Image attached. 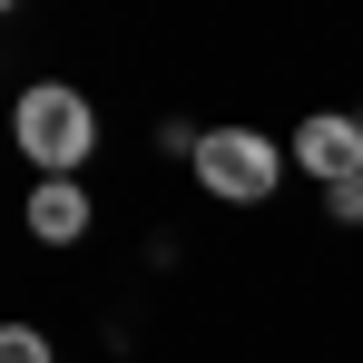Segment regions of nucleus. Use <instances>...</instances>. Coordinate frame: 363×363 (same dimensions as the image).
<instances>
[{"label":"nucleus","instance_id":"f257e3e1","mask_svg":"<svg viewBox=\"0 0 363 363\" xmlns=\"http://www.w3.org/2000/svg\"><path fill=\"white\" fill-rule=\"evenodd\" d=\"M10 138H20V157H30L40 177H79V167L99 157V108H89L69 79H30L20 108H10Z\"/></svg>","mask_w":363,"mask_h":363},{"label":"nucleus","instance_id":"f03ea898","mask_svg":"<svg viewBox=\"0 0 363 363\" xmlns=\"http://www.w3.org/2000/svg\"><path fill=\"white\" fill-rule=\"evenodd\" d=\"M186 167H196V186H206L216 206H265L295 157H285V138H265V128H206Z\"/></svg>","mask_w":363,"mask_h":363},{"label":"nucleus","instance_id":"7ed1b4c3","mask_svg":"<svg viewBox=\"0 0 363 363\" xmlns=\"http://www.w3.org/2000/svg\"><path fill=\"white\" fill-rule=\"evenodd\" d=\"M285 157H295L314 186H354L363 177V118L354 108H314V118L285 138Z\"/></svg>","mask_w":363,"mask_h":363},{"label":"nucleus","instance_id":"20e7f679","mask_svg":"<svg viewBox=\"0 0 363 363\" xmlns=\"http://www.w3.org/2000/svg\"><path fill=\"white\" fill-rule=\"evenodd\" d=\"M89 216H99V206H89L79 177H40V186H30V236H40V245H79Z\"/></svg>","mask_w":363,"mask_h":363},{"label":"nucleus","instance_id":"39448f33","mask_svg":"<svg viewBox=\"0 0 363 363\" xmlns=\"http://www.w3.org/2000/svg\"><path fill=\"white\" fill-rule=\"evenodd\" d=\"M0 363H50V334L40 324H0Z\"/></svg>","mask_w":363,"mask_h":363},{"label":"nucleus","instance_id":"423d86ee","mask_svg":"<svg viewBox=\"0 0 363 363\" xmlns=\"http://www.w3.org/2000/svg\"><path fill=\"white\" fill-rule=\"evenodd\" d=\"M324 206H334V226H363V177L354 186H324Z\"/></svg>","mask_w":363,"mask_h":363},{"label":"nucleus","instance_id":"0eeeda50","mask_svg":"<svg viewBox=\"0 0 363 363\" xmlns=\"http://www.w3.org/2000/svg\"><path fill=\"white\" fill-rule=\"evenodd\" d=\"M10 10H20V0H0V20H10Z\"/></svg>","mask_w":363,"mask_h":363},{"label":"nucleus","instance_id":"6e6552de","mask_svg":"<svg viewBox=\"0 0 363 363\" xmlns=\"http://www.w3.org/2000/svg\"><path fill=\"white\" fill-rule=\"evenodd\" d=\"M354 118H363V108H354Z\"/></svg>","mask_w":363,"mask_h":363}]
</instances>
